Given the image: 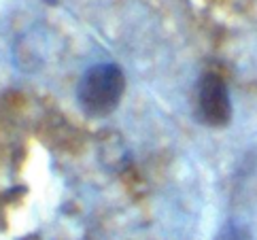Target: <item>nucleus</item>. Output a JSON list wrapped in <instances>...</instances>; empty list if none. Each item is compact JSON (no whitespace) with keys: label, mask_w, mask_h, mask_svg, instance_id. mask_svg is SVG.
I'll return each instance as SVG.
<instances>
[{"label":"nucleus","mask_w":257,"mask_h":240,"mask_svg":"<svg viewBox=\"0 0 257 240\" xmlns=\"http://www.w3.org/2000/svg\"><path fill=\"white\" fill-rule=\"evenodd\" d=\"M45 3H49V5H56V3H58V0H45Z\"/></svg>","instance_id":"20e7f679"},{"label":"nucleus","mask_w":257,"mask_h":240,"mask_svg":"<svg viewBox=\"0 0 257 240\" xmlns=\"http://www.w3.org/2000/svg\"><path fill=\"white\" fill-rule=\"evenodd\" d=\"M246 238H249L246 229L238 223H227L217 236V240H246Z\"/></svg>","instance_id":"7ed1b4c3"},{"label":"nucleus","mask_w":257,"mask_h":240,"mask_svg":"<svg viewBox=\"0 0 257 240\" xmlns=\"http://www.w3.org/2000/svg\"><path fill=\"white\" fill-rule=\"evenodd\" d=\"M194 115L202 126L225 128L232 122V100L225 79L215 70H204L194 89Z\"/></svg>","instance_id":"f03ea898"},{"label":"nucleus","mask_w":257,"mask_h":240,"mask_svg":"<svg viewBox=\"0 0 257 240\" xmlns=\"http://www.w3.org/2000/svg\"><path fill=\"white\" fill-rule=\"evenodd\" d=\"M125 91V77L117 64H96L83 72L77 85L79 108L87 117H108Z\"/></svg>","instance_id":"f257e3e1"}]
</instances>
